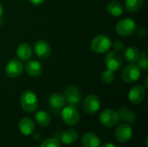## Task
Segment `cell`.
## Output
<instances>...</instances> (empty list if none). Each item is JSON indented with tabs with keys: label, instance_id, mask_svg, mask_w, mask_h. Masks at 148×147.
<instances>
[{
	"label": "cell",
	"instance_id": "6da1fadb",
	"mask_svg": "<svg viewBox=\"0 0 148 147\" xmlns=\"http://www.w3.org/2000/svg\"><path fill=\"white\" fill-rule=\"evenodd\" d=\"M112 46V41L110 37L104 34H100L95 36L90 43L91 49L98 54H103L106 53L110 49Z\"/></svg>",
	"mask_w": 148,
	"mask_h": 147
},
{
	"label": "cell",
	"instance_id": "7a4b0ae2",
	"mask_svg": "<svg viewBox=\"0 0 148 147\" xmlns=\"http://www.w3.org/2000/svg\"><path fill=\"white\" fill-rule=\"evenodd\" d=\"M22 108L27 113H33L38 107V100L36 94L30 90L24 91L20 99Z\"/></svg>",
	"mask_w": 148,
	"mask_h": 147
},
{
	"label": "cell",
	"instance_id": "3957f363",
	"mask_svg": "<svg viewBox=\"0 0 148 147\" xmlns=\"http://www.w3.org/2000/svg\"><path fill=\"white\" fill-rule=\"evenodd\" d=\"M141 74V69L135 63H130L121 71V79L126 83H134L137 81Z\"/></svg>",
	"mask_w": 148,
	"mask_h": 147
},
{
	"label": "cell",
	"instance_id": "277c9868",
	"mask_svg": "<svg viewBox=\"0 0 148 147\" xmlns=\"http://www.w3.org/2000/svg\"><path fill=\"white\" fill-rule=\"evenodd\" d=\"M115 29L118 35L123 37L130 36L136 31V23L131 18H124L117 23Z\"/></svg>",
	"mask_w": 148,
	"mask_h": 147
},
{
	"label": "cell",
	"instance_id": "5b68a950",
	"mask_svg": "<svg viewBox=\"0 0 148 147\" xmlns=\"http://www.w3.org/2000/svg\"><path fill=\"white\" fill-rule=\"evenodd\" d=\"M62 121L68 126H75L80 120V113L74 106H67L62 109Z\"/></svg>",
	"mask_w": 148,
	"mask_h": 147
},
{
	"label": "cell",
	"instance_id": "8992f818",
	"mask_svg": "<svg viewBox=\"0 0 148 147\" xmlns=\"http://www.w3.org/2000/svg\"><path fill=\"white\" fill-rule=\"evenodd\" d=\"M100 122L106 127H114L120 121L119 113L113 109H105L99 115Z\"/></svg>",
	"mask_w": 148,
	"mask_h": 147
},
{
	"label": "cell",
	"instance_id": "52a82bcc",
	"mask_svg": "<svg viewBox=\"0 0 148 147\" xmlns=\"http://www.w3.org/2000/svg\"><path fill=\"white\" fill-rule=\"evenodd\" d=\"M105 65L108 69L112 70L113 72L119 71L123 64V60L121 55L117 51H110L107 54L104 59Z\"/></svg>",
	"mask_w": 148,
	"mask_h": 147
},
{
	"label": "cell",
	"instance_id": "ba28073f",
	"mask_svg": "<svg viewBox=\"0 0 148 147\" xmlns=\"http://www.w3.org/2000/svg\"><path fill=\"white\" fill-rule=\"evenodd\" d=\"M83 110L88 114H95L101 107V101L98 96L95 94H88L83 101L82 104Z\"/></svg>",
	"mask_w": 148,
	"mask_h": 147
},
{
	"label": "cell",
	"instance_id": "9c48e42d",
	"mask_svg": "<svg viewBox=\"0 0 148 147\" xmlns=\"http://www.w3.org/2000/svg\"><path fill=\"white\" fill-rule=\"evenodd\" d=\"M133 128L127 123H122L118 126L115 130V138L118 142L125 144L133 137Z\"/></svg>",
	"mask_w": 148,
	"mask_h": 147
},
{
	"label": "cell",
	"instance_id": "30bf717a",
	"mask_svg": "<svg viewBox=\"0 0 148 147\" xmlns=\"http://www.w3.org/2000/svg\"><path fill=\"white\" fill-rule=\"evenodd\" d=\"M64 97L66 102L70 105L76 107L80 104L82 101V94L78 88L75 86H69L64 91Z\"/></svg>",
	"mask_w": 148,
	"mask_h": 147
},
{
	"label": "cell",
	"instance_id": "8fae6325",
	"mask_svg": "<svg viewBox=\"0 0 148 147\" xmlns=\"http://www.w3.org/2000/svg\"><path fill=\"white\" fill-rule=\"evenodd\" d=\"M23 70V65L21 61L17 59H12L6 64L5 73L10 78H16L21 75Z\"/></svg>",
	"mask_w": 148,
	"mask_h": 147
},
{
	"label": "cell",
	"instance_id": "7c38bea8",
	"mask_svg": "<svg viewBox=\"0 0 148 147\" xmlns=\"http://www.w3.org/2000/svg\"><path fill=\"white\" fill-rule=\"evenodd\" d=\"M145 88L140 85H134L131 88L128 93V99L134 105L140 104L145 98Z\"/></svg>",
	"mask_w": 148,
	"mask_h": 147
},
{
	"label": "cell",
	"instance_id": "4fadbf2b",
	"mask_svg": "<svg viewBox=\"0 0 148 147\" xmlns=\"http://www.w3.org/2000/svg\"><path fill=\"white\" fill-rule=\"evenodd\" d=\"M34 51L41 59H47L51 55V47L47 41L39 40L34 44Z\"/></svg>",
	"mask_w": 148,
	"mask_h": 147
},
{
	"label": "cell",
	"instance_id": "5bb4252c",
	"mask_svg": "<svg viewBox=\"0 0 148 147\" xmlns=\"http://www.w3.org/2000/svg\"><path fill=\"white\" fill-rule=\"evenodd\" d=\"M66 103V100L63 94L59 93L52 94L49 98V105L53 111L57 112L62 110Z\"/></svg>",
	"mask_w": 148,
	"mask_h": 147
},
{
	"label": "cell",
	"instance_id": "9a60e30c",
	"mask_svg": "<svg viewBox=\"0 0 148 147\" xmlns=\"http://www.w3.org/2000/svg\"><path fill=\"white\" fill-rule=\"evenodd\" d=\"M18 128L22 134L24 136H29L32 134V133L35 131V123L32 120L29 118H23L20 120L18 123Z\"/></svg>",
	"mask_w": 148,
	"mask_h": 147
},
{
	"label": "cell",
	"instance_id": "2e32d148",
	"mask_svg": "<svg viewBox=\"0 0 148 147\" xmlns=\"http://www.w3.org/2000/svg\"><path fill=\"white\" fill-rule=\"evenodd\" d=\"M42 64L36 61V60H31L29 61L26 65H25V70L28 73L29 75L32 77H36L39 76L42 73Z\"/></svg>",
	"mask_w": 148,
	"mask_h": 147
},
{
	"label": "cell",
	"instance_id": "e0dca14e",
	"mask_svg": "<svg viewBox=\"0 0 148 147\" xmlns=\"http://www.w3.org/2000/svg\"><path fill=\"white\" fill-rule=\"evenodd\" d=\"M82 144L84 147H100L101 139L94 133H87L82 138Z\"/></svg>",
	"mask_w": 148,
	"mask_h": 147
},
{
	"label": "cell",
	"instance_id": "ac0fdd59",
	"mask_svg": "<svg viewBox=\"0 0 148 147\" xmlns=\"http://www.w3.org/2000/svg\"><path fill=\"white\" fill-rule=\"evenodd\" d=\"M16 54L17 57L22 61H27L30 58L32 55V49L30 45L27 42H22L16 48Z\"/></svg>",
	"mask_w": 148,
	"mask_h": 147
},
{
	"label": "cell",
	"instance_id": "d6986e66",
	"mask_svg": "<svg viewBox=\"0 0 148 147\" xmlns=\"http://www.w3.org/2000/svg\"><path fill=\"white\" fill-rule=\"evenodd\" d=\"M107 11L114 17L121 16L123 14L124 8L123 5L117 0H112L110 1L107 5Z\"/></svg>",
	"mask_w": 148,
	"mask_h": 147
},
{
	"label": "cell",
	"instance_id": "ffe728a7",
	"mask_svg": "<svg viewBox=\"0 0 148 147\" xmlns=\"http://www.w3.org/2000/svg\"><path fill=\"white\" fill-rule=\"evenodd\" d=\"M140 50L134 46H130L127 48L124 52V58L129 63L137 62L140 58Z\"/></svg>",
	"mask_w": 148,
	"mask_h": 147
},
{
	"label": "cell",
	"instance_id": "44dd1931",
	"mask_svg": "<svg viewBox=\"0 0 148 147\" xmlns=\"http://www.w3.org/2000/svg\"><path fill=\"white\" fill-rule=\"evenodd\" d=\"M78 139V133L74 129H68L65 130L61 134V141L65 145H71L74 144Z\"/></svg>",
	"mask_w": 148,
	"mask_h": 147
},
{
	"label": "cell",
	"instance_id": "7402d4cb",
	"mask_svg": "<svg viewBox=\"0 0 148 147\" xmlns=\"http://www.w3.org/2000/svg\"><path fill=\"white\" fill-rule=\"evenodd\" d=\"M118 113H119L120 119L126 121L127 124H134L136 122V114L127 108L123 107L120 109V112Z\"/></svg>",
	"mask_w": 148,
	"mask_h": 147
},
{
	"label": "cell",
	"instance_id": "603a6c76",
	"mask_svg": "<svg viewBox=\"0 0 148 147\" xmlns=\"http://www.w3.org/2000/svg\"><path fill=\"white\" fill-rule=\"evenodd\" d=\"M35 118H36V123L41 126H47L50 124V121H51L50 115L45 111H38L36 113Z\"/></svg>",
	"mask_w": 148,
	"mask_h": 147
},
{
	"label": "cell",
	"instance_id": "cb8c5ba5",
	"mask_svg": "<svg viewBox=\"0 0 148 147\" xmlns=\"http://www.w3.org/2000/svg\"><path fill=\"white\" fill-rule=\"evenodd\" d=\"M144 3V0H126L125 8L128 12H137Z\"/></svg>",
	"mask_w": 148,
	"mask_h": 147
},
{
	"label": "cell",
	"instance_id": "d4e9b609",
	"mask_svg": "<svg viewBox=\"0 0 148 147\" xmlns=\"http://www.w3.org/2000/svg\"><path fill=\"white\" fill-rule=\"evenodd\" d=\"M114 79H115V75L114 72H113L112 70L106 69L101 75V81L106 84L112 83L114 81Z\"/></svg>",
	"mask_w": 148,
	"mask_h": 147
},
{
	"label": "cell",
	"instance_id": "484cf974",
	"mask_svg": "<svg viewBox=\"0 0 148 147\" xmlns=\"http://www.w3.org/2000/svg\"><path fill=\"white\" fill-rule=\"evenodd\" d=\"M137 65L140 67V69H142V70H144V71H147V70L148 59L146 52L140 53V58H139V60H138V64H137Z\"/></svg>",
	"mask_w": 148,
	"mask_h": 147
},
{
	"label": "cell",
	"instance_id": "4316f807",
	"mask_svg": "<svg viewBox=\"0 0 148 147\" xmlns=\"http://www.w3.org/2000/svg\"><path fill=\"white\" fill-rule=\"evenodd\" d=\"M40 147H61V143L56 138H49L44 140Z\"/></svg>",
	"mask_w": 148,
	"mask_h": 147
},
{
	"label": "cell",
	"instance_id": "83f0119b",
	"mask_svg": "<svg viewBox=\"0 0 148 147\" xmlns=\"http://www.w3.org/2000/svg\"><path fill=\"white\" fill-rule=\"evenodd\" d=\"M111 47H113V49H114V51L119 52V51H121V50H123L125 49V44H124L123 42L117 40V41L112 42V46Z\"/></svg>",
	"mask_w": 148,
	"mask_h": 147
},
{
	"label": "cell",
	"instance_id": "f1b7e54d",
	"mask_svg": "<svg viewBox=\"0 0 148 147\" xmlns=\"http://www.w3.org/2000/svg\"><path fill=\"white\" fill-rule=\"evenodd\" d=\"M30 3H32L33 5H36V6H39V5H42L45 0H29Z\"/></svg>",
	"mask_w": 148,
	"mask_h": 147
},
{
	"label": "cell",
	"instance_id": "f546056e",
	"mask_svg": "<svg viewBox=\"0 0 148 147\" xmlns=\"http://www.w3.org/2000/svg\"><path fill=\"white\" fill-rule=\"evenodd\" d=\"M101 147H116V146L112 143H106V144H103Z\"/></svg>",
	"mask_w": 148,
	"mask_h": 147
},
{
	"label": "cell",
	"instance_id": "4dcf8cb0",
	"mask_svg": "<svg viewBox=\"0 0 148 147\" xmlns=\"http://www.w3.org/2000/svg\"><path fill=\"white\" fill-rule=\"evenodd\" d=\"M3 5H2V3H0V18L2 17V15H3Z\"/></svg>",
	"mask_w": 148,
	"mask_h": 147
}]
</instances>
